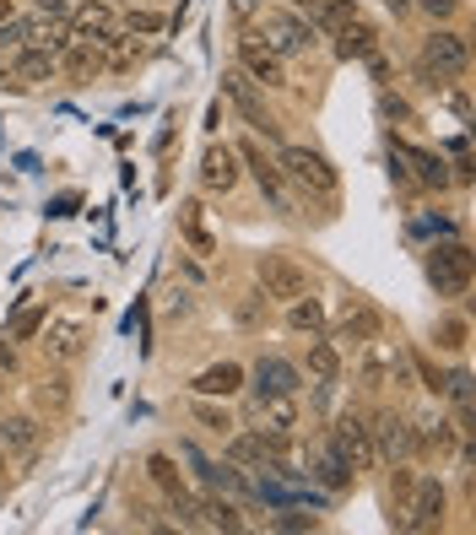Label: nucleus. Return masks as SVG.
<instances>
[{
    "label": "nucleus",
    "mask_w": 476,
    "mask_h": 535,
    "mask_svg": "<svg viewBox=\"0 0 476 535\" xmlns=\"http://www.w3.org/2000/svg\"><path fill=\"white\" fill-rule=\"evenodd\" d=\"M385 114H390V119H406V114H412V109H406V103H401V98H390V92H385Z\"/></svg>",
    "instance_id": "de8ad7c7"
},
{
    "label": "nucleus",
    "mask_w": 476,
    "mask_h": 535,
    "mask_svg": "<svg viewBox=\"0 0 476 535\" xmlns=\"http://www.w3.org/2000/svg\"><path fill=\"white\" fill-rule=\"evenodd\" d=\"M0 476H6V460H0Z\"/></svg>",
    "instance_id": "5fc2aeb1"
},
{
    "label": "nucleus",
    "mask_w": 476,
    "mask_h": 535,
    "mask_svg": "<svg viewBox=\"0 0 476 535\" xmlns=\"http://www.w3.org/2000/svg\"><path fill=\"white\" fill-rule=\"evenodd\" d=\"M287 6H293V11H309V17H314V11L325 6V0H287Z\"/></svg>",
    "instance_id": "09e8293b"
},
{
    "label": "nucleus",
    "mask_w": 476,
    "mask_h": 535,
    "mask_svg": "<svg viewBox=\"0 0 476 535\" xmlns=\"http://www.w3.org/2000/svg\"><path fill=\"white\" fill-rule=\"evenodd\" d=\"M412 433H417V454H439V460L455 454L460 438H466L455 422H444V417H422V422H412Z\"/></svg>",
    "instance_id": "4be33fe9"
},
{
    "label": "nucleus",
    "mask_w": 476,
    "mask_h": 535,
    "mask_svg": "<svg viewBox=\"0 0 476 535\" xmlns=\"http://www.w3.org/2000/svg\"><path fill=\"white\" fill-rule=\"evenodd\" d=\"M276 168H282L287 184H298V190L314 195V200H336V190H341V173L330 168L314 146H282V152H276Z\"/></svg>",
    "instance_id": "f257e3e1"
},
{
    "label": "nucleus",
    "mask_w": 476,
    "mask_h": 535,
    "mask_svg": "<svg viewBox=\"0 0 476 535\" xmlns=\"http://www.w3.org/2000/svg\"><path fill=\"white\" fill-rule=\"evenodd\" d=\"M11 11H17V0H0V22H6V17H11Z\"/></svg>",
    "instance_id": "3c124183"
},
{
    "label": "nucleus",
    "mask_w": 476,
    "mask_h": 535,
    "mask_svg": "<svg viewBox=\"0 0 476 535\" xmlns=\"http://www.w3.org/2000/svg\"><path fill=\"white\" fill-rule=\"evenodd\" d=\"M228 454L238 465H266V433H260V427H255V433H238L228 444Z\"/></svg>",
    "instance_id": "e433bc0d"
},
{
    "label": "nucleus",
    "mask_w": 476,
    "mask_h": 535,
    "mask_svg": "<svg viewBox=\"0 0 476 535\" xmlns=\"http://www.w3.org/2000/svg\"><path fill=\"white\" fill-rule=\"evenodd\" d=\"M55 65H60L65 76H71V82H87V76L103 71V49L87 44V38H71V44H65L60 55H55Z\"/></svg>",
    "instance_id": "5701e85b"
},
{
    "label": "nucleus",
    "mask_w": 476,
    "mask_h": 535,
    "mask_svg": "<svg viewBox=\"0 0 476 535\" xmlns=\"http://www.w3.org/2000/svg\"><path fill=\"white\" fill-rule=\"evenodd\" d=\"M287 330H298V336H325V309L309 298V292L287 303Z\"/></svg>",
    "instance_id": "bb28decb"
},
{
    "label": "nucleus",
    "mask_w": 476,
    "mask_h": 535,
    "mask_svg": "<svg viewBox=\"0 0 476 535\" xmlns=\"http://www.w3.org/2000/svg\"><path fill=\"white\" fill-rule=\"evenodd\" d=\"M238 71H244L249 82H260V87H287V65L260 33L238 38Z\"/></svg>",
    "instance_id": "9d476101"
},
{
    "label": "nucleus",
    "mask_w": 476,
    "mask_h": 535,
    "mask_svg": "<svg viewBox=\"0 0 476 535\" xmlns=\"http://www.w3.org/2000/svg\"><path fill=\"white\" fill-rule=\"evenodd\" d=\"M195 422H201L206 433H217V438H228V433H233V417H228V411H222V406H211L206 395L195 400Z\"/></svg>",
    "instance_id": "58836bf2"
},
{
    "label": "nucleus",
    "mask_w": 476,
    "mask_h": 535,
    "mask_svg": "<svg viewBox=\"0 0 476 535\" xmlns=\"http://www.w3.org/2000/svg\"><path fill=\"white\" fill-rule=\"evenodd\" d=\"M98 49H103V65H114V71H130V65L147 60V44H136V33H125V28L109 33Z\"/></svg>",
    "instance_id": "393cba45"
},
{
    "label": "nucleus",
    "mask_w": 476,
    "mask_h": 535,
    "mask_svg": "<svg viewBox=\"0 0 476 535\" xmlns=\"http://www.w3.org/2000/svg\"><path fill=\"white\" fill-rule=\"evenodd\" d=\"M433 346H439V352H466V346H471V325L460 314L433 319Z\"/></svg>",
    "instance_id": "2f4dec72"
},
{
    "label": "nucleus",
    "mask_w": 476,
    "mask_h": 535,
    "mask_svg": "<svg viewBox=\"0 0 476 535\" xmlns=\"http://www.w3.org/2000/svg\"><path fill=\"white\" fill-rule=\"evenodd\" d=\"M233 152H238V163H244L249 173H255L260 195L271 200V211H276V217H293V195H287V179H282V168H276L271 157L260 152V141H238Z\"/></svg>",
    "instance_id": "6e6552de"
},
{
    "label": "nucleus",
    "mask_w": 476,
    "mask_h": 535,
    "mask_svg": "<svg viewBox=\"0 0 476 535\" xmlns=\"http://www.w3.org/2000/svg\"><path fill=\"white\" fill-rule=\"evenodd\" d=\"M412 6H422L433 22H444V17H455V6H460V0H412Z\"/></svg>",
    "instance_id": "37998d69"
},
{
    "label": "nucleus",
    "mask_w": 476,
    "mask_h": 535,
    "mask_svg": "<svg viewBox=\"0 0 476 535\" xmlns=\"http://www.w3.org/2000/svg\"><path fill=\"white\" fill-rule=\"evenodd\" d=\"M412 487H417V471H412V460H390V481H385L390 514H406V503H412Z\"/></svg>",
    "instance_id": "c85d7f7f"
},
{
    "label": "nucleus",
    "mask_w": 476,
    "mask_h": 535,
    "mask_svg": "<svg viewBox=\"0 0 476 535\" xmlns=\"http://www.w3.org/2000/svg\"><path fill=\"white\" fill-rule=\"evenodd\" d=\"M379 330H385V314H379L374 303H363V298H347V309H341V319H336V336H330V346H336V352H352V346L374 341Z\"/></svg>",
    "instance_id": "f8f14e48"
},
{
    "label": "nucleus",
    "mask_w": 476,
    "mask_h": 535,
    "mask_svg": "<svg viewBox=\"0 0 476 535\" xmlns=\"http://www.w3.org/2000/svg\"><path fill=\"white\" fill-rule=\"evenodd\" d=\"M374 49H379V33L368 28V22H357V17L336 33V60H368Z\"/></svg>",
    "instance_id": "b1692460"
},
{
    "label": "nucleus",
    "mask_w": 476,
    "mask_h": 535,
    "mask_svg": "<svg viewBox=\"0 0 476 535\" xmlns=\"http://www.w3.org/2000/svg\"><path fill=\"white\" fill-rule=\"evenodd\" d=\"M0 400H6V379H0Z\"/></svg>",
    "instance_id": "864d4df0"
},
{
    "label": "nucleus",
    "mask_w": 476,
    "mask_h": 535,
    "mask_svg": "<svg viewBox=\"0 0 476 535\" xmlns=\"http://www.w3.org/2000/svg\"><path fill=\"white\" fill-rule=\"evenodd\" d=\"M114 6H147V0H114Z\"/></svg>",
    "instance_id": "603ef678"
},
{
    "label": "nucleus",
    "mask_w": 476,
    "mask_h": 535,
    "mask_svg": "<svg viewBox=\"0 0 476 535\" xmlns=\"http://www.w3.org/2000/svg\"><path fill=\"white\" fill-rule=\"evenodd\" d=\"M0 368H6V373L17 368V341H0Z\"/></svg>",
    "instance_id": "49530a36"
},
{
    "label": "nucleus",
    "mask_w": 476,
    "mask_h": 535,
    "mask_svg": "<svg viewBox=\"0 0 476 535\" xmlns=\"http://www.w3.org/2000/svg\"><path fill=\"white\" fill-rule=\"evenodd\" d=\"M276 530H314V519L309 514H282V519H276Z\"/></svg>",
    "instance_id": "a18cd8bd"
},
{
    "label": "nucleus",
    "mask_w": 476,
    "mask_h": 535,
    "mask_svg": "<svg viewBox=\"0 0 476 535\" xmlns=\"http://www.w3.org/2000/svg\"><path fill=\"white\" fill-rule=\"evenodd\" d=\"M65 400H71V379H44V384H38V406L60 411Z\"/></svg>",
    "instance_id": "a19ab883"
},
{
    "label": "nucleus",
    "mask_w": 476,
    "mask_h": 535,
    "mask_svg": "<svg viewBox=\"0 0 476 535\" xmlns=\"http://www.w3.org/2000/svg\"><path fill=\"white\" fill-rule=\"evenodd\" d=\"M195 525L238 535V530H244V519H238V508H233L228 498H201V503H195Z\"/></svg>",
    "instance_id": "a878e982"
},
{
    "label": "nucleus",
    "mask_w": 476,
    "mask_h": 535,
    "mask_svg": "<svg viewBox=\"0 0 476 535\" xmlns=\"http://www.w3.org/2000/svg\"><path fill=\"white\" fill-rule=\"evenodd\" d=\"M119 28L136 33V38H152V33H163V28H168V17H163V11H152V6H125Z\"/></svg>",
    "instance_id": "f704fd0d"
},
{
    "label": "nucleus",
    "mask_w": 476,
    "mask_h": 535,
    "mask_svg": "<svg viewBox=\"0 0 476 535\" xmlns=\"http://www.w3.org/2000/svg\"><path fill=\"white\" fill-rule=\"evenodd\" d=\"M38 336H44L38 346H44L49 363H76V357L87 352V325L82 319H55V325H44Z\"/></svg>",
    "instance_id": "a211bd4d"
},
{
    "label": "nucleus",
    "mask_w": 476,
    "mask_h": 535,
    "mask_svg": "<svg viewBox=\"0 0 476 535\" xmlns=\"http://www.w3.org/2000/svg\"><path fill=\"white\" fill-rule=\"evenodd\" d=\"M22 44H28V17H6L0 22V55H11Z\"/></svg>",
    "instance_id": "ea45409f"
},
{
    "label": "nucleus",
    "mask_w": 476,
    "mask_h": 535,
    "mask_svg": "<svg viewBox=\"0 0 476 535\" xmlns=\"http://www.w3.org/2000/svg\"><path fill=\"white\" fill-rule=\"evenodd\" d=\"M466 65H471V44L460 33H428L422 38V55H417V71H422V82L428 87H444V82H455V76H466Z\"/></svg>",
    "instance_id": "7ed1b4c3"
},
{
    "label": "nucleus",
    "mask_w": 476,
    "mask_h": 535,
    "mask_svg": "<svg viewBox=\"0 0 476 535\" xmlns=\"http://www.w3.org/2000/svg\"><path fill=\"white\" fill-rule=\"evenodd\" d=\"M325 449H336L341 460L352 465V471H368V465L379 460V454H374V438H368V422L357 417V411H341V417L330 422V433H325Z\"/></svg>",
    "instance_id": "0eeeda50"
},
{
    "label": "nucleus",
    "mask_w": 476,
    "mask_h": 535,
    "mask_svg": "<svg viewBox=\"0 0 476 535\" xmlns=\"http://www.w3.org/2000/svg\"><path fill=\"white\" fill-rule=\"evenodd\" d=\"M309 373H314L320 384H330V379L341 373V352H336L330 341H320V336H309Z\"/></svg>",
    "instance_id": "72a5a7b5"
},
{
    "label": "nucleus",
    "mask_w": 476,
    "mask_h": 535,
    "mask_svg": "<svg viewBox=\"0 0 476 535\" xmlns=\"http://www.w3.org/2000/svg\"><path fill=\"white\" fill-rule=\"evenodd\" d=\"M255 276H260V292H266V303H293V298H303V292H309V271H303L293 254H260Z\"/></svg>",
    "instance_id": "423d86ee"
},
{
    "label": "nucleus",
    "mask_w": 476,
    "mask_h": 535,
    "mask_svg": "<svg viewBox=\"0 0 476 535\" xmlns=\"http://www.w3.org/2000/svg\"><path fill=\"white\" fill-rule=\"evenodd\" d=\"M352 465L341 460L336 449H320V460H314V481H320V487H330V492H347L352 487Z\"/></svg>",
    "instance_id": "c756f323"
},
{
    "label": "nucleus",
    "mask_w": 476,
    "mask_h": 535,
    "mask_svg": "<svg viewBox=\"0 0 476 535\" xmlns=\"http://www.w3.org/2000/svg\"><path fill=\"white\" fill-rule=\"evenodd\" d=\"M44 325H49V303H28V309H17V314H11L6 336H11V341H33Z\"/></svg>",
    "instance_id": "473e14b6"
},
{
    "label": "nucleus",
    "mask_w": 476,
    "mask_h": 535,
    "mask_svg": "<svg viewBox=\"0 0 476 535\" xmlns=\"http://www.w3.org/2000/svg\"><path fill=\"white\" fill-rule=\"evenodd\" d=\"M390 157H401V163H412V173L406 179H417V184H428V190H444L455 173H449V163L439 152H428V146H412V141H390Z\"/></svg>",
    "instance_id": "f3484780"
},
{
    "label": "nucleus",
    "mask_w": 476,
    "mask_h": 535,
    "mask_svg": "<svg viewBox=\"0 0 476 535\" xmlns=\"http://www.w3.org/2000/svg\"><path fill=\"white\" fill-rule=\"evenodd\" d=\"M179 222H184V238H190L201 254L217 249V244H211V233H206V222H201V200H184V206H179Z\"/></svg>",
    "instance_id": "c9c22d12"
},
{
    "label": "nucleus",
    "mask_w": 476,
    "mask_h": 535,
    "mask_svg": "<svg viewBox=\"0 0 476 535\" xmlns=\"http://www.w3.org/2000/svg\"><path fill=\"white\" fill-rule=\"evenodd\" d=\"M266 44L282 60H293V55H309V49L320 44V28H314V22H298L293 11H266Z\"/></svg>",
    "instance_id": "9b49d317"
},
{
    "label": "nucleus",
    "mask_w": 476,
    "mask_h": 535,
    "mask_svg": "<svg viewBox=\"0 0 476 535\" xmlns=\"http://www.w3.org/2000/svg\"><path fill=\"white\" fill-rule=\"evenodd\" d=\"M55 71H60V65H55V49L22 44V49H11L6 65H0V92H33V87H44Z\"/></svg>",
    "instance_id": "39448f33"
},
{
    "label": "nucleus",
    "mask_w": 476,
    "mask_h": 535,
    "mask_svg": "<svg viewBox=\"0 0 476 535\" xmlns=\"http://www.w3.org/2000/svg\"><path fill=\"white\" fill-rule=\"evenodd\" d=\"M201 184L211 195L238 190V152H233V146H211V152L201 157Z\"/></svg>",
    "instance_id": "aec40b11"
},
{
    "label": "nucleus",
    "mask_w": 476,
    "mask_h": 535,
    "mask_svg": "<svg viewBox=\"0 0 476 535\" xmlns=\"http://www.w3.org/2000/svg\"><path fill=\"white\" fill-rule=\"evenodd\" d=\"M352 17H357V6H352V0H325V6L314 11L309 22H320L325 33H341V28H347V22H352Z\"/></svg>",
    "instance_id": "4c0bfd02"
},
{
    "label": "nucleus",
    "mask_w": 476,
    "mask_h": 535,
    "mask_svg": "<svg viewBox=\"0 0 476 535\" xmlns=\"http://www.w3.org/2000/svg\"><path fill=\"white\" fill-rule=\"evenodd\" d=\"M368 438H374L379 460H417V433H412V422L395 417V411H379V417L368 422Z\"/></svg>",
    "instance_id": "ddd939ff"
},
{
    "label": "nucleus",
    "mask_w": 476,
    "mask_h": 535,
    "mask_svg": "<svg viewBox=\"0 0 476 535\" xmlns=\"http://www.w3.org/2000/svg\"><path fill=\"white\" fill-rule=\"evenodd\" d=\"M0 444L11 454H33L38 449V417H6L0 422Z\"/></svg>",
    "instance_id": "7c9ffc66"
},
{
    "label": "nucleus",
    "mask_w": 476,
    "mask_h": 535,
    "mask_svg": "<svg viewBox=\"0 0 476 535\" xmlns=\"http://www.w3.org/2000/svg\"><path fill=\"white\" fill-rule=\"evenodd\" d=\"M260 427H271V433H293V427H298V395L260 400Z\"/></svg>",
    "instance_id": "cd10ccee"
},
{
    "label": "nucleus",
    "mask_w": 476,
    "mask_h": 535,
    "mask_svg": "<svg viewBox=\"0 0 476 535\" xmlns=\"http://www.w3.org/2000/svg\"><path fill=\"white\" fill-rule=\"evenodd\" d=\"M385 6L395 11V17H401V11H412V0H385Z\"/></svg>",
    "instance_id": "8fccbe9b"
},
{
    "label": "nucleus",
    "mask_w": 476,
    "mask_h": 535,
    "mask_svg": "<svg viewBox=\"0 0 476 535\" xmlns=\"http://www.w3.org/2000/svg\"><path fill=\"white\" fill-rule=\"evenodd\" d=\"M471 249L466 244H433L428 249V282L439 298H466L471 292Z\"/></svg>",
    "instance_id": "20e7f679"
},
{
    "label": "nucleus",
    "mask_w": 476,
    "mask_h": 535,
    "mask_svg": "<svg viewBox=\"0 0 476 535\" xmlns=\"http://www.w3.org/2000/svg\"><path fill=\"white\" fill-rule=\"evenodd\" d=\"M298 384H303V373L287 363V357H260V363H255V395H260V400L298 395Z\"/></svg>",
    "instance_id": "6ab92c4d"
},
{
    "label": "nucleus",
    "mask_w": 476,
    "mask_h": 535,
    "mask_svg": "<svg viewBox=\"0 0 476 535\" xmlns=\"http://www.w3.org/2000/svg\"><path fill=\"white\" fill-rule=\"evenodd\" d=\"M444 508H449L444 481L439 476H417L412 503H406V514H412V519H401V525L406 530H433V525H444Z\"/></svg>",
    "instance_id": "2eb2a0df"
},
{
    "label": "nucleus",
    "mask_w": 476,
    "mask_h": 535,
    "mask_svg": "<svg viewBox=\"0 0 476 535\" xmlns=\"http://www.w3.org/2000/svg\"><path fill=\"white\" fill-rule=\"evenodd\" d=\"M65 28H71V38L103 44L109 33H119V6H114V0H87V6H76L71 17H65Z\"/></svg>",
    "instance_id": "dca6fc26"
},
{
    "label": "nucleus",
    "mask_w": 476,
    "mask_h": 535,
    "mask_svg": "<svg viewBox=\"0 0 476 535\" xmlns=\"http://www.w3.org/2000/svg\"><path fill=\"white\" fill-rule=\"evenodd\" d=\"M238 325H249V330H255V325H266V292H255V298H244V303H238Z\"/></svg>",
    "instance_id": "79ce46f5"
},
{
    "label": "nucleus",
    "mask_w": 476,
    "mask_h": 535,
    "mask_svg": "<svg viewBox=\"0 0 476 535\" xmlns=\"http://www.w3.org/2000/svg\"><path fill=\"white\" fill-rule=\"evenodd\" d=\"M260 6H266V0H233V17H238V22H255Z\"/></svg>",
    "instance_id": "c03bdc74"
},
{
    "label": "nucleus",
    "mask_w": 476,
    "mask_h": 535,
    "mask_svg": "<svg viewBox=\"0 0 476 535\" xmlns=\"http://www.w3.org/2000/svg\"><path fill=\"white\" fill-rule=\"evenodd\" d=\"M147 481H152L157 492H163L168 503H174L179 525H195V498H190V487H184L179 465L168 460V454H147Z\"/></svg>",
    "instance_id": "4468645a"
},
{
    "label": "nucleus",
    "mask_w": 476,
    "mask_h": 535,
    "mask_svg": "<svg viewBox=\"0 0 476 535\" xmlns=\"http://www.w3.org/2000/svg\"><path fill=\"white\" fill-rule=\"evenodd\" d=\"M357 384L363 390H412V352H401L395 341H363V363H357Z\"/></svg>",
    "instance_id": "f03ea898"
},
{
    "label": "nucleus",
    "mask_w": 476,
    "mask_h": 535,
    "mask_svg": "<svg viewBox=\"0 0 476 535\" xmlns=\"http://www.w3.org/2000/svg\"><path fill=\"white\" fill-rule=\"evenodd\" d=\"M222 92H228V98H233V109L244 114L249 125H255L260 136H266V141H276V136H282V125H276V119H271L266 98H260V87L249 82L244 71H222Z\"/></svg>",
    "instance_id": "1a4fd4ad"
},
{
    "label": "nucleus",
    "mask_w": 476,
    "mask_h": 535,
    "mask_svg": "<svg viewBox=\"0 0 476 535\" xmlns=\"http://www.w3.org/2000/svg\"><path fill=\"white\" fill-rule=\"evenodd\" d=\"M244 379H249V373L238 368V363H211V368L195 373L190 390H195V395H206V400H228V395L244 390Z\"/></svg>",
    "instance_id": "412c9836"
}]
</instances>
